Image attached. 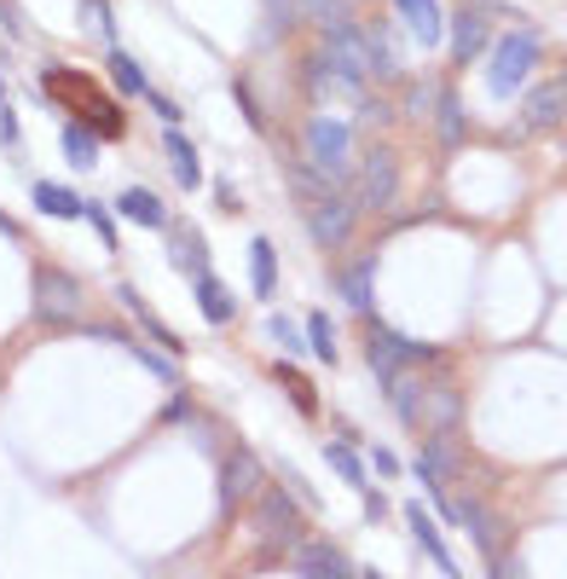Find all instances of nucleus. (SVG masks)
I'll list each match as a JSON object with an SVG mask.
<instances>
[{
	"mask_svg": "<svg viewBox=\"0 0 567 579\" xmlns=\"http://www.w3.org/2000/svg\"><path fill=\"white\" fill-rule=\"evenodd\" d=\"M41 99H53V105H64L82 128H93L99 139H122L127 134V116H122V105L93 82L87 70H75V64H53L41 75Z\"/></svg>",
	"mask_w": 567,
	"mask_h": 579,
	"instance_id": "obj_1",
	"label": "nucleus"
},
{
	"mask_svg": "<svg viewBox=\"0 0 567 579\" xmlns=\"http://www.w3.org/2000/svg\"><path fill=\"white\" fill-rule=\"evenodd\" d=\"M249 510H255V534L267 539L261 562H272V557H284V550L301 545V498L290 487H261L249 498Z\"/></svg>",
	"mask_w": 567,
	"mask_h": 579,
	"instance_id": "obj_2",
	"label": "nucleus"
},
{
	"mask_svg": "<svg viewBox=\"0 0 567 579\" xmlns=\"http://www.w3.org/2000/svg\"><path fill=\"white\" fill-rule=\"evenodd\" d=\"M301 151H307V163H313L330 186H348V174L359 163L353 157V134L342 128L337 116H313V122H307V128H301Z\"/></svg>",
	"mask_w": 567,
	"mask_h": 579,
	"instance_id": "obj_3",
	"label": "nucleus"
},
{
	"mask_svg": "<svg viewBox=\"0 0 567 579\" xmlns=\"http://www.w3.org/2000/svg\"><path fill=\"white\" fill-rule=\"evenodd\" d=\"M35 313L53 324V331H64V324H82L87 319V290H82V279H70L64 267H41L35 272Z\"/></svg>",
	"mask_w": 567,
	"mask_h": 579,
	"instance_id": "obj_4",
	"label": "nucleus"
},
{
	"mask_svg": "<svg viewBox=\"0 0 567 579\" xmlns=\"http://www.w3.org/2000/svg\"><path fill=\"white\" fill-rule=\"evenodd\" d=\"M538 64V35L533 30H515L493 46V70H486V87H493L498 99H509L515 87L527 82V70Z\"/></svg>",
	"mask_w": 567,
	"mask_h": 579,
	"instance_id": "obj_5",
	"label": "nucleus"
},
{
	"mask_svg": "<svg viewBox=\"0 0 567 579\" xmlns=\"http://www.w3.org/2000/svg\"><path fill=\"white\" fill-rule=\"evenodd\" d=\"M353 220H359V209L342 192H313L307 197V232H313L324 249H342L353 238Z\"/></svg>",
	"mask_w": 567,
	"mask_h": 579,
	"instance_id": "obj_6",
	"label": "nucleus"
},
{
	"mask_svg": "<svg viewBox=\"0 0 567 579\" xmlns=\"http://www.w3.org/2000/svg\"><path fill=\"white\" fill-rule=\"evenodd\" d=\"M261 487H267V464L255 458L249 446H238V452L220 464V505L238 516V510H249V498L261 493Z\"/></svg>",
	"mask_w": 567,
	"mask_h": 579,
	"instance_id": "obj_7",
	"label": "nucleus"
},
{
	"mask_svg": "<svg viewBox=\"0 0 567 579\" xmlns=\"http://www.w3.org/2000/svg\"><path fill=\"white\" fill-rule=\"evenodd\" d=\"M324 59L337 64V70H348L353 82H371V75H377V64H371V41H365V30H359V23L324 30Z\"/></svg>",
	"mask_w": 567,
	"mask_h": 579,
	"instance_id": "obj_8",
	"label": "nucleus"
},
{
	"mask_svg": "<svg viewBox=\"0 0 567 579\" xmlns=\"http://www.w3.org/2000/svg\"><path fill=\"white\" fill-rule=\"evenodd\" d=\"M394 192H400V163H394V151H371V157H365V174H359V204H365V209H389Z\"/></svg>",
	"mask_w": 567,
	"mask_h": 579,
	"instance_id": "obj_9",
	"label": "nucleus"
},
{
	"mask_svg": "<svg viewBox=\"0 0 567 579\" xmlns=\"http://www.w3.org/2000/svg\"><path fill=\"white\" fill-rule=\"evenodd\" d=\"M463 417V394L452 389V383H434V389H423V412H417V430H429V435H452V423Z\"/></svg>",
	"mask_w": 567,
	"mask_h": 579,
	"instance_id": "obj_10",
	"label": "nucleus"
},
{
	"mask_svg": "<svg viewBox=\"0 0 567 579\" xmlns=\"http://www.w3.org/2000/svg\"><path fill=\"white\" fill-rule=\"evenodd\" d=\"M290 562L301 568V573H313V579H353V562L342 557L337 545H324V539H301L296 550H290Z\"/></svg>",
	"mask_w": 567,
	"mask_h": 579,
	"instance_id": "obj_11",
	"label": "nucleus"
},
{
	"mask_svg": "<svg viewBox=\"0 0 567 579\" xmlns=\"http://www.w3.org/2000/svg\"><path fill=\"white\" fill-rule=\"evenodd\" d=\"M168 261H174V272H186V279L209 272V244H203L197 226H168Z\"/></svg>",
	"mask_w": 567,
	"mask_h": 579,
	"instance_id": "obj_12",
	"label": "nucleus"
},
{
	"mask_svg": "<svg viewBox=\"0 0 567 579\" xmlns=\"http://www.w3.org/2000/svg\"><path fill=\"white\" fill-rule=\"evenodd\" d=\"M522 116H527V134H550V128H561V122H567V93H561V82L533 87Z\"/></svg>",
	"mask_w": 567,
	"mask_h": 579,
	"instance_id": "obj_13",
	"label": "nucleus"
},
{
	"mask_svg": "<svg viewBox=\"0 0 567 579\" xmlns=\"http://www.w3.org/2000/svg\"><path fill=\"white\" fill-rule=\"evenodd\" d=\"M486 41H493V18H486V12H457V18H452V59H457V64L481 59Z\"/></svg>",
	"mask_w": 567,
	"mask_h": 579,
	"instance_id": "obj_14",
	"label": "nucleus"
},
{
	"mask_svg": "<svg viewBox=\"0 0 567 579\" xmlns=\"http://www.w3.org/2000/svg\"><path fill=\"white\" fill-rule=\"evenodd\" d=\"M400 7V23L411 35H417V46H434L446 35V18H441V0H394Z\"/></svg>",
	"mask_w": 567,
	"mask_h": 579,
	"instance_id": "obj_15",
	"label": "nucleus"
},
{
	"mask_svg": "<svg viewBox=\"0 0 567 579\" xmlns=\"http://www.w3.org/2000/svg\"><path fill=\"white\" fill-rule=\"evenodd\" d=\"M192 285H197V313L209 319V324H231L238 301H231V290L215 279V272H203V279H192Z\"/></svg>",
	"mask_w": 567,
	"mask_h": 579,
	"instance_id": "obj_16",
	"label": "nucleus"
},
{
	"mask_svg": "<svg viewBox=\"0 0 567 579\" xmlns=\"http://www.w3.org/2000/svg\"><path fill=\"white\" fill-rule=\"evenodd\" d=\"M116 209H122L127 220H140V226H157V232L168 226V209H163V197H157V192H145V186H127V192L116 197Z\"/></svg>",
	"mask_w": 567,
	"mask_h": 579,
	"instance_id": "obj_17",
	"label": "nucleus"
},
{
	"mask_svg": "<svg viewBox=\"0 0 567 579\" xmlns=\"http://www.w3.org/2000/svg\"><path fill=\"white\" fill-rule=\"evenodd\" d=\"M163 145H168V163H174V180H179V186H186V192H192V186H203V163H197V151H192V139H186V134H179V128H174V122H168V134H163Z\"/></svg>",
	"mask_w": 567,
	"mask_h": 579,
	"instance_id": "obj_18",
	"label": "nucleus"
},
{
	"mask_svg": "<svg viewBox=\"0 0 567 579\" xmlns=\"http://www.w3.org/2000/svg\"><path fill=\"white\" fill-rule=\"evenodd\" d=\"M116 301H122V308H127V313H134V319H140V324H145V331H151V337H157V342H163V348H174V354H179V348H186V342H179V337L168 331V324H163L157 313H151V301H145V296H140L134 285H116Z\"/></svg>",
	"mask_w": 567,
	"mask_h": 579,
	"instance_id": "obj_19",
	"label": "nucleus"
},
{
	"mask_svg": "<svg viewBox=\"0 0 567 579\" xmlns=\"http://www.w3.org/2000/svg\"><path fill=\"white\" fill-rule=\"evenodd\" d=\"M382 389L394 394V417L405 423V430H417V412H423V383H417V376L394 371V376H389V383H382Z\"/></svg>",
	"mask_w": 567,
	"mask_h": 579,
	"instance_id": "obj_20",
	"label": "nucleus"
},
{
	"mask_svg": "<svg viewBox=\"0 0 567 579\" xmlns=\"http://www.w3.org/2000/svg\"><path fill=\"white\" fill-rule=\"evenodd\" d=\"M405 521H411V534H417V545L429 550V557H434V562H441L446 573H457V562H452V550L441 545V534H434V521H429V510L417 505V498H411V505H405Z\"/></svg>",
	"mask_w": 567,
	"mask_h": 579,
	"instance_id": "obj_21",
	"label": "nucleus"
},
{
	"mask_svg": "<svg viewBox=\"0 0 567 579\" xmlns=\"http://www.w3.org/2000/svg\"><path fill=\"white\" fill-rule=\"evenodd\" d=\"M35 209H41V215H53V220H75V215H82V197H75L70 186L41 180V186H35Z\"/></svg>",
	"mask_w": 567,
	"mask_h": 579,
	"instance_id": "obj_22",
	"label": "nucleus"
},
{
	"mask_svg": "<svg viewBox=\"0 0 567 579\" xmlns=\"http://www.w3.org/2000/svg\"><path fill=\"white\" fill-rule=\"evenodd\" d=\"M371 279H377V261H371V256H359V261L342 272V296H348V308H359V313L371 308Z\"/></svg>",
	"mask_w": 567,
	"mask_h": 579,
	"instance_id": "obj_23",
	"label": "nucleus"
},
{
	"mask_svg": "<svg viewBox=\"0 0 567 579\" xmlns=\"http://www.w3.org/2000/svg\"><path fill=\"white\" fill-rule=\"evenodd\" d=\"M249 272H255V296H272V285H278V249L267 238L249 244Z\"/></svg>",
	"mask_w": 567,
	"mask_h": 579,
	"instance_id": "obj_24",
	"label": "nucleus"
},
{
	"mask_svg": "<svg viewBox=\"0 0 567 579\" xmlns=\"http://www.w3.org/2000/svg\"><path fill=\"white\" fill-rule=\"evenodd\" d=\"M64 157L75 168H99V134L82 128V122H70V128H64Z\"/></svg>",
	"mask_w": 567,
	"mask_h": 579,
	"instance_id": "obj_25",
	"label": "nucleus"
},
{
	"mask_svg": "<svg viewBox=\"0 0 567 579\" xmlns=\"http://www.w3.org/2000/svg\"><path fill=\"white\" fill-rule=\"evenodd\" d=\"M278 383L290 389V400H296V412H301V417H313V412H319V394H313V383H307V376H301L290 360H278Z\"/></svg>",
	"mask_w": 567,
	"mask_h": 579,
	"instance_id": "obj_26",
	"label": "nucleus"
},
{
	"mask_svg": "<svg viewBox=\"0 0 567 579\" xmlns=\"http://www.w3.org/2000/svg\"><path fill=\"white\" fill-rule=\"evenodd\" d=\"M301 23H319V30H342L348 18V0H301Z\"/></svg>",
	"mask_w": 567,
	"mask_h": 579,
	"instance_id": "obj_27",
	"label": "nucleus"
},
{
	"mask_svg": "<svg viewBox=\"0 0 567 579\" xmlns=\"http://www.w3.org/2000/svg\"><path fill=\"white\" fill-rule=\"evenodd\" d=\"M307 354H319L324 365H337V324H330L324 313L307 319Z\"/></svg>",
	"mask_w": 567,
	"mask_h": 579,
	"instance_id": "obj_28",
	"label": "nucleus"
},
{
	"mask_svg": "<svg viewBox=\"0 0 567 579\" xmlns=\"http://www.w3.org/2000/svg\"><path fill=\"white\" fill-rule=\"evenodd\" d=\"M434 116H441V145H463V134H470V116H463V105H457L452 93H441Z\"/></svg>",
	"mask_w": 567,
	"mask_h": 579,
	"instance_id": "obj_29",
	"label": "nucleus"
},
{
	"mask_svg": "<svg viewBox=\"0 0 567 579\" xmlns=\"http://www.w3.org/2000/svg\"><path fill=\"white\" fill-rule=\"evenodd\" d=\"M111 87L116 93H145V70H140V59H127V53H111Z\"/></svg>",
	"mask_w": 567,
	"mask_h": 579,
	"instance_id": "obj_30",
	"label": "nucleus"
},
{
	"mask_svg": "<svg viewBox=\"0 0 567 579\" xmlns=\"http://www.w3.org/2000/svg\"><path fill=\"white\" fill-rule=\"evenodd\" d=\"M75 18H82V30H87V35H116V23H111V7H105V0H82V12H75Z\"/></svg>",
	"mask_w": 567,
	"mask_h": 579,
	"instance_id": "obj_31",
	"label": "nucleus"
},
{
	"mask_svg": "<svg viewBox=\"0 0 567 579\" xmlns=\"http://www.w3.org/2000/svg\"><path fill=\"white\" fill-rule=\"evenodd\" d=\"M324 458H330V464H337V469L348 475V482H353V487H365V469H359V458H353V452H348L342 441H330V446H324ZM365 493H371V487H365Z\"/></svg>",
	"mask_w": 567,
	"mask_h": 579,
	"instance_id": "obj_32",
	"label": "nucleus"
},
{
	"mask_svg": "<svg viewBox=\"0 0 567 579\" xmlns=\"http://www.w3.org/2000/svg\"><path fill=\"white\" fill-rule=\"evenodd\" d=\"M296 18H301V0H267V23H272V35L296 30Z\"/></svg>",
	"mask_w": 567,
	"mask_h": 579,
	"instance_id": "obj_33",
	"label": "nucleus"
},
{
	"mask_svg": "<svg viewBox=\"0 0 567 579\" xmlns=\"http://www.w3.org/2000/svg\"><path fill=\"white\" fill-rule=\"evenodd\" d=\"M434 105H441V87H434V82H417V87L405 93V111H411V116H429Z\"/></svg>",
	"mask_w": 567,
	"mask_h": 579,
	"instance_id": "obj_34",
	"label": "nucleus"
},
{
	"mask_svg": "<svg viewBox=\"0 0 567 579\" xmlns=\"http://www.w3.org/2000/svg\"><path fill=\"white\" fill-rule=\"evenodd\" d=\"M82 215L93 220V232L105 238V249H116V226H111V209H105V204H82Z\"/></svg>",
	"mask_w": 567,
	"mask_h": 579,
	"instance_id": "obj_35",
	"label": "nucleus"
},
{
	"mask_svg": "<svg viewBox=\"0 0 567 579\" xmlns=\"http://www.w3.org/2000/svg\"><path fill=\"white\" fill-rule=\"evenodd\" d=\"M267 331H272V342H278V348H290V354H301V331H296L290 319H278V313H272V319H267Z\"/></svg>",
	"mask_w": 567,
	"mask_h": 579,
	"instance_id": "obj_36",
	"label": "nucleus"
},
{
	"mask_svg": "<svg viewBox=\"0 0 567 579\" xmlns=\"http://www.w3.org/2000/svg\"><path fill=\"white\" fill-rule=\"evenodd\" d=\"M278 475H284V487H290V493L301 498V505H319V498H313V487L301 482V469H296V464H278Z\"/></svg>",
	"mask_w": 567,
	"mask_h": 579,
	"instance_id": "obj_37",
	"label": "nucleus"
},
{
	"mask_svg": "<svg viewBox=\"0 0 567 579\" xmlns=\"http://www.w3.org/2000/svg\"><path fill=\"white\" fill-rule=\"evenodd\" d=\"M359 122H365V128H371V122H377V128H382V122H394L389 99H365V105H359Z\"/></svg>",
	"mask_w": 567,
	"mask_h": 579,
	"instance_id": "obj_38",
	"label": "nucleus"
},
{
	"mask_svg": "<svg viewBox=\"0 0 567 579\" xmlns=\"http://www.w3.org/2000/svg\"><path fill=\"white\" fill-rule=\"evenodd\" d=\"M215 197H220V209H226V215L238 209V192H231V180H215Z\"/></svg>",
	"mask_w": 567,
	"mask_h": 579,
	"instance_id": "obj_39",
	"label": "nucleus"
},
{
	"mask_svg": "<svg viewBox=\"0 0 567 579\" xmlns=\"http://www.w3.org/2000/svg\"><path fill=\"white\" fill-rule=\"evenodd\" d=\"M0 232H7V238H18V220H7V215H0Z\"/></svg>",
	"mask_w": 567,
	"mask_h": 579,
	"instance_id": "obj_40",
	"label": "nucleus"
},
{
	"mask_svg": "<svg viewBox=\"0 0 567 579\" xmlns=\"http://www.w3.org/2000/svg\"><path fill=\"white\" fill-rule=\"evenodd\" d=\"M0 99H7V87H0Z\"/></svg>",
	"mask_w": 567,
	"mask_h": 579,
	"instance_id": "obj_41",
	"label": "nucleus"
},
{
	"mask_svg": "<svg viewBox=\"0 0 567 579\" xmlns=\"http://www.w3.org/2000/svg\"><path fill=\"white\" fill-rule=\"evenodd\" d=\"M561 93H567V82H561Z\"/></svg>",
	"mask_w": 567,
	"mask_h": 579,
	"instance_id": "obj_42",
	"label": "nucleus"
}]
</instances>
